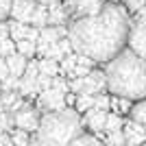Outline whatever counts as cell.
Returning <instances> with one entry per match:
<instances>
[{"label": "cell", "mask_w": 146, "mask_h": 146, "mask_svg": "<svg viewBox=\"0 0 146 146\" xmlns=\"http://www.w3.org/2000/svg\"><path fill=\"white\" fill-rule=\"evenodd\" d=\"M129 9L120 5H105L98 15L72 20L68 24V39L74 52L85 55L96 63H107L129 46L131 33Z\"/></svg>", "instance_id": "1"}, {"label": "cell", "mask_w": 146, "mask_h": 146, "mask_svg": "<svg viewBox=\"0 0 146 146\" xmlns=\"http://www.w3.org/2000/svg\"><path fill=\"white\" fill-rule=\"evenodd\" d=\"M107 90L113 96L142 100L146 98V59L131 48H124L105 66Z\"/></svg>", "instance_id": "2"}, {"label": "cell", "mask_w": 146, "mask_h": 146, "mask_svg": "<svg viewBox=\"0 0 146 146\" xmlns=\"http://www.w3.org/2000/svg\"><path fill=\"white\" fill-rule=\"evenodd\" d=\"M85 122L79 118V111L63 107L57 111H46L35 131L37 146H66L83 133Z\"/></svg>", "instance_id": "3"}, {"label": "cell", "mask_w": 146, "mask_h": 146, "mask_svg": "<svg viewBox=\"0 0 146 146\" xmlns=\"http://www.w3.org/2000/svg\"><path fill=\"white\" fill-rule=\"evenodd\" d=\"M70 90L74 94H103V90H107V76L100 70H92L85 76H79V79H72L70 83Z\"/></svg>", "instance_id": "4"}, {"label": "cell", "mask_w": 146, "mask_h": 146, "mask_svg": "<svg viewBox=\"0 0 146 146\" xmlns=\"http://www.w3.org/2000/svg\"><path fill=\"white\" fill-rule=\"evenodd\" d=\"M105 5H107L105 0H63V7H66L68 15H70V22L98 15L105 9Z\"/></svg>", "instance_id": "5"}, {"label": "cell", "mask_w": 146, "mask_h": 146, "mask_svg": "<svg viewBox=\"0 0 146 146\" xmlns=\"http://www.w3.org/2000/svg\"><path fill=\"white\" fill-rule=\"evenodd\" d=\"M129 48L133 50V52H137L142 59H146V13H142L140 18L131 24Z\"/></svg>", "instance_id": "6"}, {"label": "cell", "mask_w": 146, "mask_h": 146, "mask_svg": "<svg viewBox=\"0 0 146 146\" xmlns=\"http://www.w3.org/2000/svg\"><path fill=\"white\" fill-rule=\"evenodd\" d=\"M39 120H42V116H39V111L35 109V107H31V105H22L20 109L13 111V122H15V129H24V131H37V127H39Z\"/></svg>", "instance_id": "7"}, {"label": "cell", "mask_w": 146, "mask_h": 146, "mask_svg": "<svg viewBox=\"0 0 146 146\" xmlns=\"http://www.w3.org/2000/svg\"><path fill=\"white\" fill-rule=\"evenodd\" d=\"M66 96L68 92H63L61 87H46V90L39 92V107H44L46 111H57L66 107Z\"/></svg>", "instance_id": "8"}, {"label": "cell", "mask_w": 146, "mask_h": 146, "mask_svg": "<svg viewBox=\"0 0 146 146\" xmlns=\"http://www.w3.org/2000/svg\"><path fill=\"white\" fill-rule=\"evenodd\" d=\"M124 137H127V146H142L146 142V127H142L140 122L135 120H129L124 122Z\"/></svg>", "instance_id": "9"}, {"label": "cell", "mask_w": 146, "mask_h": 146, "mask_svg": "<svg viewBox=\"0 0 146 146\" xmlns=\"http://www.w3.org/2000/svg\"><path fill=\"white\" fill-rule=\"evenodd\" d=\"M37 9L35 0H13V9H11V18L18 22H31V15Z\"/></svg>", "instance_id": "10"}, {"label": "cell", "mask_w": 146, "mask_h": 146, "mask_svg": "<svg viewBox=\"0 0 146 146\" xmlns=\"http://www.w3.org/2000/svg\"><path fill=\"white\" fill-rule=\"evenodd\" d=\"M83 122H85V127L90 129V131H94V133H100V131H105L107 111L98 109V107H92L90 111H85V118H83Z\"/></svg>", "instance_id": "11"}, {"label": "cell", "mask_w": 146, "mask_h": 146, "mask_svg": "<svg viewBox=\"0 0 146 146\" xmlns=\"http://www.w3.org/2000/svg\"><path fill=\"white\" fill-rule=\"evenodd\" d=\"M68 22H70V15H68L66 7L61 5L59 0L52 2V5H48V24H52V26H66Z\"/></svg>", "instance_id": "12"}, {"label": "cell", "mask_w": 146, "mask_h": 146, "mask_svg": "<svg viewBox=\"0 0 146 146\" xmlns=\"http://www.w3.org/2000/svg\"><path fill=\"white\" fill-rule=\"evenodd\" d=\"M7 63H9V70H11L13 76H22V74H24V70H26V66H29V57L15 52V55L7 57Z\"/></svg>", "instance_id": "13"}, {"label": "cell", "mask_w": 146, "mask_h": 146, "mask_svg": "<svg viewBox=\"0 0 146 146\" xmlns=\"http://www.w3.org/2000/svg\"><path fill=\"white\" fill-rule=\"evenodd\" d=\"M29 31H31V24L13 20L11 24H9V37H11V39H15V42H22V39H26V37H29Z\"/></svg>", "instance_id": "14"}, {"label": "cell", "mask_w": 146, "mask_h": 146, "mask_svg": "<svg viewBox=\"0 0 146 146\" xmlns=\"http://www.w3.org/2000/svg\"><path fill=\"white\" fill-rule=\"evenodd\" d=\"M29 24L35 26V29H44V26H48V7H46V5H37V9L33 11Z\"/></svg>", "instance_id": "15"}, {"label": "cell", "mask_w": 146, "mask_h": 146, "mask_svg": "<svg viewBox=\"0 0 146 146\" xmlns=\"http://www.w3.org/2000/svg\"><path fill=\"white\" fill-rule=\"evenodd\" d=\"M92 107H96V96L92 94H76V100H74V109L76 111H90Z\"/></svg>", "instance_id": "16"}, {"label": "cell", "mask_w": 146, "mask_h": 146, "mask_svg": "<svg viewBox=\"0 0 146 146\" xmlns=\"http://www.w3.org/2000/svg\"><path fill=\"white\" fill-rule=\"evenodd\" d=\"M61 70V63L55 59H48V57H42L39 59V72L42 74H48V76H57Z\"/></svg>", "instance_id": "17"}, {"label": "cell", "mask_w": 146, "mask_h": 146, "mask_svg": "<svg viewBox=\"0 0 146 146\" xmlns=\"http://www.w3.org/2000/svg\"><path fill=\"white\" fill-rule=\"evenodd\" d=\"M131 120L140 122L142 127H146V98H142V100H137V103L131 107Z\"/></svg>", "instance_id": "18"}, {"label": "cell", "mask_w": 146, "mask_h": 146, "mask_svg": "<svg viewBox=\"0 0 146 146\" xmlns=\"http://www.w3.org/2000/svg\"><path fill=\"white\" fill-rule=\"evenodd\" d=\"M66 146H107V144H103L98 137H94V135H90V133H81L76 140H72Z\"/></svg>", "instance_id": "19"}, {"label": "cell", "mask_w": 146, "mask_h": 146, "mask_svg": "<svg viewBox=\"0 0 146 146\" xmlns=\"http://www.w3.org/2000/svg\"><path fill=\"white\" fill-rule=\"evenodd\" d=\"M124 120L120 118V113H107V122H105V131L113 133V131H122Z\"/></svg>", "instance_id": "20"}, {"label": "cell", "mask_w": 146, "mask_h": 146, "mask_svg": "<svg viewBox=\"0 0 146 146\" xmlns=\"http://www.w3.org/2000/svg\"><path fill=\"white\" fill-rule=\"evenodd\" d=\"M18 52V42L15 39H11V37H5L2 42H0V57H11Z\"/></svg>", "instance_id": "21"}, {"label": "cell", "mask_w": 146, "mask_h": 146, "mask_svg": "<svg viewBox=\"0 0 146 146\" xmlns=\"http://www.w3.org/2000/svg\"><path fill=\"white\" fill-rule=\"evenodd\" d=\"M18 52L31 59V57L37 52V42H31V39H22V42H18Z\"/></svg>", "instance_id": "22"}, {"label": "cell", "mask_w": 146, "mask_h": 146, "mask_svg": "<svg viewBox=\"0 0 146 146\" xmlns=\"http://www.w3.org/2000/svg\"><path fill=\"white\" fill-rule=\"evenodd\" d=\"M107 146H127V137H124V131H113V133H107Z\"/></svg>", "instance_id": "23"}, {"label": "cell", "mask_w": 146, "mask_h": 146, "mask_svg": "<svg viewBox=\"0 0 146 146\" xmlns=\"http://www.w3.org/2000/svg\"><path fill=\"white\" fill-rule=\"evenodd\" d=\"M127 2V9L133 13H146V0H124Z\"/></svg>", "instance_id": "24"}, {"label": "cell", "mask_w": 146, "mask_h": 146, "mask_svg": "<svg viewBox=\"0 0 146 146\" xmlns=\"http://www.w3.org/2000/svg\"><path fill=\"white\" fill-rule=\"evenodd\" d=\"M11 142H13V144H18V146L29 144V131H24V129H18V131H13Z\"/></svg>", "instance_id": "25"}, {"label": "cell", "mask_w": 146, "mask_h": 146, "mask_svg": "<svg viewBox=\"0 0 146 146\" xmlns=\"http://www.w3.org/2000/svg\"><path fill=\"white\" fill-rule=\"evenodd\" d=\"M111 100L107 94H96V107L98 109H103V111H107V109H111Z\"/></svg>", "instance_id": "26"}, {"label": "cell", "mask_w": 146, "mask_h": 146, "mask_svg": "<svg viewBox=\"0 0 146 146\" xmlns=\"http://www.w3.org/2000/svg\"><path fill=\"white\" fill-rule=\"evenodd\" d=\"M11 9H13V0H0V20L11 18Z\"/></svg>", "instance_id": "27"}, {"label": "cell", "mask_w": 146, "mask_h": 146, "mask_svg": "<svg viewBox=\"0 0 146 146\" xmlns=\"http://www.w3.org/2000/svg\"><path fill=\"white\" fill-rule=\"evenodd\" d=\"M9 74H11V70H9V63H7L5 57H0V81H5Z\"/></svg>", "instance_id": "28"}, {"label": "cell", "mask_w": 146, "mask_h": 146, "mask_svg": "<svg viewBox=\"0 0 146 146\" xmlns=\"http://www.w3.org/2000/svg\"><path fill=\"white\" fill-rule=\"evenodd\" d=\"M9 37V24H5V20H0V42Z\"/></svg>", "instance_id": "29"}, {"label": "cell", "mask_w": 146, "mask_h": 146, "mask_svg": "<svg viewBox=\"0 0 146 146\" xmlns=\"http://www.w3.org/2000/svg\"><path fill=\"white\" fill-rule=\"evenodd\" d=\"M11 142V135H7V133H0V146H7Z\"/></svg>", "instance_id": "30"}, {"label": "cell", "mask_w": 146, "mask_h": 146, "mask_svg": "<svg viewBox=\"0 0 146 146\" xmlns=\"http://www.w3.org/2000/svg\"><path fill=\"white\" fill-rule=\"evenodd\" d=\"M35 2L37 5H46L48 7V5H52V2H57V0H35Z\"/></svg>", "instance_id": "31"}, {"label": "cell", "mask_w": 146, "mask_h": 146, "mask_svg": "<svg viewBox=\"0 0 146 146\" xmlns=\"http://www.w3.org/2000/svg\"><path fill=\"white\" fill-rule=\"evenodd\" d=\"M0 111H5V103H2V96H0Z\"/></svg>", "instance_id": "32"}, {"label": "cell", "mask_w": 146, "mask_h": 146, "mask_svg": "<svg viewBox=\"0 0 146 146\" xmlns=\"http://www.w3.org/2000/svg\"><path fill=\"white\" fill-rule=\"evenodd\" d=\"M7 146H18V144H13V142H9V144H7Z\"/></svg>", "instance_id": "33"}, {"label": "cell", "mask_w": 146, "mask_h": 146, "mask_svg": "<svg viewBox=\"0 0 146 146\" xmlns=\"http://www.w3.org/2000/svg\"><path fill=\"white\" fill-rule=\"evenodd\" d=\"M0 133H7V131H2V127H0Z\"/></svg>", "instance_id": "34"}, {"label": "cell", "mask_w": 146, "mask_h": 146, "mask_svg": "<svg viewBox=\"0 0 146 146\" xmlns=\"http://www.w3.org/2000/svg\"><path fill=\"white\" fill-rule=\"evenodd\" d=\"M0 90H2V81H0Z\"/></svg>", "instance_id": "35"}, {"label": "cell", "mask_w": 146, "mask_h": 146, "mask_svg": "<svg viewBox=\"0 0 146 146\" xmlns=\"http://www.w3.org/2000/svg\"><path fill=\"white\" fill-rule=\"evenodd\" d=\"M142 146H146V142H144V144H142Z\"/></svg>", "instance_id": "36"}]
</instances>
